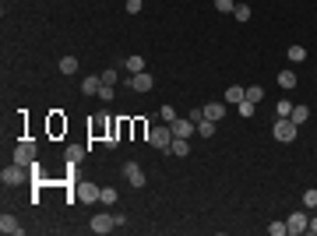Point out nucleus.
<instances>
[{
	"label": "nucleus",
	"mask_w": 317,
	"mask_h": 236,
	"mask_svg": "<svg viewBox=\"0 0 317 236\" xmlns=\"http://www.w3.org/2000/svg\"><path fill=\"white\" fill-rule=\"evenodd\" d=\"M303 208H307V212H317V187L303 190Z\"/></svg>",
	"instance_id": "nucleus-21"
},
{
	"label": "nucleus",
	"mask_w": 317,
	"mask_h": 236,
	"mask_svg": "<svg viewBox=\"0 0 317 236\" xmlns=\"http://www.w3.org/2000/svg\"><path fill=\"white\" fill-rule=\"evenodd\" d=\"M32 169L28 166H18V162H11L4 173H0V180H4V187H18V183H25V176H28Z\"/></svg>",
	"instance_id": "nucleus-4"
},
{
	"label": "nucleus",
	"mask_w": 317,
	"mask_h": 236,
	"mask_svg": "<svg viewBox=\"0 0 317 236\" xmlns=\"http://www.w3.org/2000/svg\"><path fill=\"white\" fill-rule=\"evenodd\" d=\"M113 95H116V88H113V85H102V88H99V99H102V102H109Z\"/></svg>",
	"instance_id": "nucleus-31"
},
{
	"label": "nucleus",
	"mask_w": 317,
	"mask_h": 236,
	"mask_svg": "<svg viewBox=\"0 0 317 236\" xmlns=\"http://www.w3.org/2000/svg\"><path fill=\"white\" fill-rule=\"evenodd\" d=\"M152 74L148 71H138V74H127V88H134V92H152Z\"/></svg>",
	"instance_id": "nucleus-8"
},
{
	"label": "nucleus",
	"mask_w": 317,
	"mask_h": 236,
	"mask_svg": "<svg viewBox=\"0 0 317 236\" xmlns=\"http://www.w3.org/2000/svg\"><path fill=\"white\" fill-rule=\"evenodd\" d=\"M222 116H226V102H208L205 106V120H215L219 124Z\"/></svg>",
	"instance_id": "nucleus-13"
},
{
	"label": "nucleus",
	"mask_w": 317,
	"mask_h": 236,
	"mask_svg": "<svg viewBox=\"0 0 317 236\" xmlns=\"http://www.w3.org/2000/svg\"><path fill=\"white\" fill-rule=\"evenodd\" d=\"M169 127H173V138H190V134H197V124H194L190 116H176Z\"/></svg>",
	"instance_id": "nucleus-7"
},
{
	"label": "nucleus",
	"mask_w": 317,
	"mask_h": 236,
	"mask_svg": "<svg viewBox=\"0 0 317 236\" xmlns=\"http://www.w3.org/2000/svg\"><path fill=\"white\" fill-rule=\"evenodd\" d=\"M124 173H127V183H131V187H145V169H141L138 162H127Z\"/></svg>",
	"instance_id": "nucleus-9"
},
{
	"label": "nucleus",
	"mask_w": 317,
	"mask_h": 236,
	"mask_svg": "<svg viewBox=\"0 0 317 236\" xmlns=\"http://www.w3.org/2000/svg\"><path fill=\"white\" fill-rule=\"evenodd\" d=\"M286 226H289V233L296 236V233H307V226H310V219H307V212H293Z\"/></svg>",
	"instance_id": "nucleus-10"
},
{
	"label": "nucleus",
	"mask_w": 317,
	"mask_h": 236,
	"mask_svg": "<svg viewBox=\"0 0 317 236\" xmlns=\"http://www.w3.org/2000/svg\"><path fill=\"white\" fill-rule=\"evenodd\" d=\"M99 198H102V187H95V183H88V180H81L78 187H74V201L92 205V201H99Z\"/></svg>",
	"instance_id": "nucleus-5"
},
{
	"label": "nucleus",
	"mask_w": 317,
	"mask_h": 236,
	"mask_svg": "<svg viewBox=\"0 0 317 236\" xmlns=\"http://www.w3.org/2000/svg\"><path fill=\"white\" fill-rule=\"evenodd\" d=\"M116 198H120V194H116L113 187H102V198H99V201H102V205H116Z\"/></svg>",
	"instance_id": "nucleus-26"
},
{
	"label": "nucleus",
	"mask_w": 317,
	"mask_h": 236,
	"mask_svg": "<svg viewBox=\"0 0 317 236\" xmlns=\"http://www.w3.org/2000/svg\"><path fill=\"white\" fill-rule=\"evenodd\" d=\"M307 233H310V236H317V215H310V226H307Z\"/></svg>",
	"instance_id": "nucleus-35"
},
{
	"label": "nucleus",
	"mask_w": 317,
	"mask_h": 236,
	"mask_svg": "<svg viewBox=\"0 0 317 236\" xmlns=\"http://www.w3.org/2000/svg\"><path fill=\"white\" fill-rule=\"evenodd\" d=\"M116 229V215H109V212H99V215H92V233L106 236Z\"/></svg>",
	"instance_id": "nucleus-6"
},
{
	"label": "nucleus",
	"mask_w": 317,
	"mask_h": 236,
	"mask_svg": "<svg viewBox=\"0 0 317 236\" xmlns=\"http://www.w3.org/2000/svg\"><path fill=\"white\" fill-rule=\"evenodd\" d=\"M247 99V88H240V85H229L226 88V106H240Z\"/></svg>",
	"instance_id": "nucleus-12"
},
{
	"label": "nucleus",
	"mask_w": 317,
	"mask_h": 236,
	"mask_svg": "<svg viewBox=\"0 0 317 236\" xmlns=\"http://www.w3.org/2000/svg\"><path fill=\"white\" fill-rule=\"evenodd\" d=\"M99 88H102V78H95V74L81 81V95H99Z\"/></svg>",
	"instance_id": "nucleus-14"
},
{
	"label": "nucleus",
	"mask_w": 317,
	"mask_h": 236,
	"mask_svg": "<svg viewBox=\"0 0 317 236\" xmlns=\"http://www.w3.org/2000/svg\"><path fill=\"white\" fill-rule=\"evenodd\" d=\"M233 18H236V21H250V7H247V4H236V7H233Z\"/></svg>",
	"instance_id": "nucleus-25"
},
{
	"label": "nucleus",
	"mask_w": 317,
	"mask_h": 236,
	"mask_svg": "<svg viewBox=\"0 0 317 236\" xmlns=\"http://www.w3.org/2000/svg\"><path fill=\"white\" fill-rule=\"evenodd\" d=\"M236 113H240V116H254V113H257V106L243 99V102H240V106H236Z\"/></svg>",
	"instance_id": "nucleus-27"
},
{
	"label": "nucleus",
	"mask_w": 317,
	"mask_h": 236,
	"mask_svg": "<svg viewBox=\"0 0 317 236\" xmlns=\"http://www.w3.org/2000/svg\"><path fill=\"white\" fill-rule=\"evenodd\" d=\"M275 113H279V116H289V113H293V106H289V99H282V102L275 106Z\"/></svg>",
	"instance_id": "nucleus-33"
},
{
	"label": "nucleus",
	"mask_w": 317,
	"mask_h": 236,
	"mask_svg": "<svg viewBox=\"0 0 317 236\" xmlns=\"http://www.w3.org/2000/svg\"><path fill=\"white\" fill-rule=\"evenodd\" d=\"M0 233H4V236H21V226H18V219L4 212V215H0Z\"/></svg>",
	"instance_id": "nucleus-11"
},
{
	"label": "nucleus",
	"mask_w": 317,
	"mask_h": 236,
	"mask_svg": "<svg viewBox=\"0 0 317 236\" xmlns=\"http://www.w3.org/2000/svg\"><path fill=\"white\" fill-rule=\"evenodd\" d=\"M141 11V0H127V14H138Z\"/></svg>",
	"instance_id": "nucleus-34"
},
{
	"label": "nucleus",
	"mask_w": 317,
	"mask_h": 236,
	"mask_svg": "<svg viewBox=\"0 0 317 236\" xmlns=\"http://www.w3.org/2000/svg\"><path fill=\"white\" fill-rule=\"evenodd\" d=\"M197 134H201V138H212V134H215V120H201V124H197Z\"/></svg>",
	"instance_id": "nucleus-24"
},
{
	"label": "nucleus",
	"mask_w": 317,
	"mask_h": 236,
	"mask_svg": "<svg viewBox=\"0 0 317 236\" xmlns=\"http://www.w3.org/2000/svg\"><path fill=\"white\" fill-rule=\"evenodd\" d=\"M99 78H102V85H116V81H120V71H113V67H109V71H102Z\"/></svg>",
	"instance_id": "nucleus-28"
},
{
	"label": "nucleus",
	"mask_w": 317,
	"mask_h": 236,
	"mask_svg": "<svg viewBox=\"0 0 317 236\" xmlns=\"http://www.w3.org/2000/svg\"><path fill=\"white\" fill-rule=\"evenodd\" d=\"M296 131H300V127H296L289 116H279V120H275V127H271L275 141H286V145H289V141H296Z\"/></svg>",
	"instance_id": "nucleus-3"
},
{
	"label": "nucleus",
	"mask_w": 317,
	"mask_h": 236,
	"mask_svg": "<svg viewBox=\"0 0 317 236\" xmlns=\"http://www.w3.org/2000/svg\"><path fill=\"white\" fill-rule=\"evenodd\" d=\"M233 7H236V0H215V11H222V14H233Z\"/></svg>",
	"instance_id": "nucleus-29"
},
{
	"label": "nucleus",
	"mask_w": 317,
	"mask_h": 236,
	"mask_svg": "<svg viewBox=\"0 0 317 236\" xmlns=\"http://www.w3.org/2000/svg\"><path fill=\"white\" fill-rule=\"evenodd\" d=\"M60 74H78V57H60Z\"/></svg>",
	"instance_id": "nucleus-19"
},
{
	"label": "nucleus",
	"mask_w": 317,
	"mask_h": 236,
	"mask_svg": "<svg viewBox=\"0 0 317 236\" xmlns=\"http://www.w3.org/2000/svg\"><path fill=\"white\" fill-rule=\"evenodd\" d=\"M268 233H271V236H286V233H289V226H286V222H271Z\"/></svg>",
	"instance_id": "nucleus-30"
},
{
	"label": "nucleus",
	"mask_w": 317,
	"mask_h": 236,
	"mask_svg": "<svg viewBox=\"0 0 317 236\" xmlns=\"http://www.w3.org/2000/svg\"><path fill=\"white\" fill-rule=\"evenodd\" d=\"M289 60H293V64H303V60H307V50H303V46H289Z\"/></svg>",
	"instance_id": "nucleus-23"
},
{
	"label": "nucleus",
	"mask_w": 317,
	"mask_h": 236,
	"mask_svg": "<svg viewBox=\"0 0 317 236\" xmlns=\"http://www.w3.org/2000/svg\"><path fill=\"white\" fill-rule=\"evenodd\" d=\"M289 120H293L296 127H303V124L310 120V109H307V106H293V113H289Z\"/></svg>",
	"instance_id": "nucleus-15"
},
{
	"label": "nucleus",
	"mask_w": 317,
	"mask_h": 236,
	"mask_svg": "<svg viewBox=\"0 0 317 236\" xmlns=\"http://www.w3.org/2000/svg\"><path fill=\"white\" fill-rule=\"evenodd\" d=\"M124 71H127V74L145 71V57H127V60H124Z\"/></svg>",
	"instance_id": "nucleus-17"
},
{
	"label": "nucleus",
	"mask_w": 317,
	"mask_h": 236,
	"mask_svg": "<svg viewBox=\"0 0 317 236\" xmlns=\"http://www.w3.org/2000/svg\"><path fill=\"white\" fill-rule=\"evenodd\" d=\"M148 145L158 148V152H169V145H173V127L166 124V127H152L148 131Z\"/></svg>",
	"instance_id": "nucleus-2"
},
{
	"label": "nucleus",
	"mask_w": 317,
	"mask_h": 236,
	"mask_svg": "<svg viewBox=\"0 0 317 236\" xmlns=\"http://www.w3.org/2000/svg\"><path fill=\"white\" fill-rule=\"evenodd\" d=\"M158 116H162L166 124H173V120H176V109H173V106H162V109H158Z\"/></svg>",
	"instance_id": "nucleus-32"
},
{
	"label": "nucleus",
	"mask_w": 317,
	"mask_h": 236,
	"mask_svg": "<svg viewBox=\"0 0 317 236\" xmlns=\"http://www.w3.org/2000/svg\"><path fill=\"white\" fill-rule=\"evenodd\" d=\"M169 152H173V155H190V141H187V138H173V145H169Z\"/></svg>",
	"instance_id": "nucleus-16"
},
{
	"label": "nucleus",
	"mask_w": 317,
	"mask_h": 236,
	"mask_svg": "<svg viewBox=\"0 0 317 236\" xmlns=\"http://www.w3.org/2000/svg\"><path fill=\"white\" fill-rule=\"evenodd\" d=\"M14 162H18V166H35V162H39L35 141H18V145H14Z\"/></svg>",
	"instance_id": "nucleus-1"
},
{
	"label": "nucleus",
	"mask_w": 317,
	"mask_h": 236,
	"mask_svg": "<svg viewBox=\"0 0 317 236\" xmlns=\"http://www.w3.org/2000/svg\"><path fill=\"white\" fill-rule=\"evenodd\" d=\"M85 159V145H67V162L74 166V162H81Z\"/></svg>",
	"instance_id": "nucleus-22"
},
{
	"label": "nucleus",
	"mask_w": 317,
	"mask_h": 236,
	"mask_svg": "<svg viewBox=\"0 0 317 236\" xmlns=\"http://www.w3.org/2000/svg\"><path fill=\"white\" fill-rule=\"evenodd\" d=\"M247 102L261 106V102H264V88H261V85H250V88H247Z\"/></svg>",
	"instance_id": "nucleus-20"
},
{
	"label": "nucleus",
	"mask_w": 317,
	"mask_h": 236,
	"mask_svg": "<svg viewBox=\"0 0 317 236\" xmlns=\"http://www.w3.org/2000/svg\"><path fill=\"white\" fill-rule=\"evenodd\" d=\"M279 85H282L286 92H293V88H296L300 81H296V74H293V71H279Z\"/></svg>",
	"instance_id": "nucleus-18"
}]
</instances>
